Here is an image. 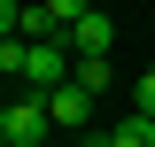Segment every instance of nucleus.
<instances>
[{
  "label": "nucleus",
  "mask_w": 155,
  "mask_h": 147,
  "mask_svg": "<svg viewBox=\"0 0 155 147\" xmlns=\"http://www.w3.org/2000/svg\"><path fill=\"white\" fill-rule=\"evenodd\" d=\"M0 39H23V8L16 0H0Z\"/></svg>",
  "instance_id": "9d476101"
},
{
  "label": "nucleus",
  "mask_w": 155,
  "mask_h": 147,
  "mask_svg": "<svg viewBox=\"0 0 155 147\" xmlns=\"http://www.w3.org/2000/svg\"><path fill=\"white\" fill-rule=\"evenodd\" d=\"M78 147H155V116H132V109H124L109 132H101V124L78 132Z\"/></svg>",
  "instance_id": "f03ea898"
},
{
  "label": "nucleus",
  "mask_w": 155,
  "mask_h": 147,
  "mask_svg": "<svg viewBox=\"0 0 155 147\" xmlns=\"http://www.w3.org/2000/svg\"><path fill=\"white\" fill-rule=\"evenodd\" d=\"M23 54H31V39H0V70L23 77Z\"/></svg>",
  "instance_id": "1a4fd4ad"
},
{
  "label": "nucleus",
  "mask_w": 155,
  "mask_h": 147,
  "mask_svg": "<svg viewBox=\"0 0 155 147\" xmlns=\"http://www.w3.org/2000/svg\"><path fill=\"white\" fill-rule=\"evenodd\" d=\"M0 147H8V101H0Z\"/></svg>",
  "instance_id": "9b49d317"
},
{
  "label": "nucleus",
  "mask_w": 155,
  "mask_h": 147,
  "mask_svg": "<svg viewBox=\"0 0 155 147\" xmlns=\"http://www.w3.org/2000/svg\"><path fill=\"white\" fill-rule=\"evenodd\" d=\"M23 39H62L54 23H47V8H39V0H23Z\"/></svg>",
  "instance_id": "0eeeda50"
},
{
  "label": "nucleus",
  "mask_w": 155,
  "mask_h": 147,
  "mask_svg": "<svg viewBox=\"0 0 155 147\" xmlns=\"http://www.w3.org/2000/svg\"><path fill=\"white\" fill-rule=\"evenodd\" d=\"M62 47H70L78 62H85V54H109V47H116V23H109V8H93L85 23H70V31H62Z\"/></svg>",
  "instance_id": "20e7f679"
},
{
  "label": "nucleus",
  "mask_w": 155,
  "mask_h": 147,
  "mask_svg": "<svg viewBox=\"0 0 155 147\" xmlns=\"http://www.w3.org/2000/svg\"><path fill=\"white\" fill-rule=\"evenodd\" d=\"M132 116H155V70L132 77Z\"/></svg>",
  "instance_id": "6e6552de"
},
{
  "label": "nucleus",
  "mask_w": 155,
  "mask_h": 147,
  "mask_svg": "<svg viewBox=\"0 0 155 147\" xmlns=\"http://www.w3.org/2000/svg\"><path fill=\"white\" fill-rule=\"evenodd\" d=\"M47 93H23V101H8V147H23V139H47Z\"/></svg>",
  "instance_id": "7ed1b4c3"
},
{
  "label": "nucleus",
  "mask_w": 155,
  "mask_h": 147,
  "mask_svg": "<svg viewBox=\"0 0 155 147\" xmlns=\"http://www.w3.org/2000/svg\"><path fill=\"white\" fill-rule=\"evenodd\" d=\"M39 8H47V23H54V31H70V23L93 16V0H39Z\"/></svg>",
  "instance_id": "39448f33"
},
{
  "label": "nucleus",
  "mask_w": 155,
  "mask_h": 147,
  "mask_svg": "<svg viewBox=\"0 0 155 147\" xmlns=\"http://www.w3.org/2000/svg\"><path fill=\"white\" fill-rule=\"evenodd\" d=\"M23 147H47V139H23Z\"/></svg>",
  "instance_id": "f8f14e48"
},
{
  "label": "nucleus",
  "mask_w": 155,
  "mask_h": 147,
  "mask_svg": "<svg viewBox=\"0 0 155 147\" xmlns=\"http://www.w3.org/2000/svg\"><path fill=\"white\" fill-rule=\"evenodd\" d=\"M93 101H101V93H85V85L70 77V85H54V93H47V116H54L62 132H93Z\"/></svg>",
  "instance_id": "f257e3e1"
},
{
  "label": "nucleus",
  "mask_w": 155,
  "mask_h": 147,
  "mask_svg": "<svg viewBox=\"0 0 155 147\" xmlns=\"http://www.w3.org/2000/svg\"><path fill=\"white\" fill-rule=\"evenodd\" d=\"M16 8H23V0H16Z\"/></svg>",
  "instance_id": "ddd939ff"
},
{
  "label": "nucleus",
  "mask_w": 155,
  "mask_h": 147,
  "mask_svg": "<svg viewBox=\"0 0 155 147\" xmlns=\"http://www.w3.org/2000/svg\"><path fill=\"white\" fill-rule=\"evenodd\" d=\"M78 85H85V93H109V54H85V62H78Z\"/></svg>",
  "instance_id": "423d86ee"
}]
</instances>
